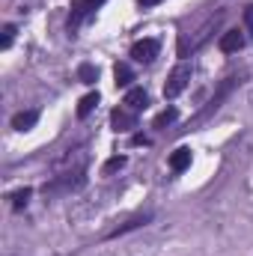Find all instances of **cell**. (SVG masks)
Listing matches in <instances>:
<instances>
[{"mask_svg":"<svg viewBox=\"0 0 253 256\" xmlns=\"http://www.w3.org/2000/svg\"><path fill=\"white\" fill-rule=\"evenodd\" d=\"M120 167H126V155H116V158H110V161L104 164V173H114V170H120Z\"/></svg>","mask_w":253,"mask_h":256,"instance_id":"17","label":"cell"},{"mask_svg":"<svg viewBox=\"0 0 253 256\" xmlns=\"http://www.w3.org/2000/svg\"><path fill=\"white\" fill-rule=\"evenodd\" d=\"M137 3H140L143 9H149V6H155V3H161V0H137Z\"/></svg>","mask_w":253,"mask_h":256,"instance_id":"19","label":"cell"},{"mask_svg":"<svg viewBox=\"0 0 253 256\" xmlns=\"http://www.w3.org/2000/svg\"><path fill=\"white\" fill-rule=\"evenodd\" d=\"M244 24H248V33L253 36V3L244 9Z\"/></svg>","mask_w":253,"mask_h":256,"instance_id":"18","label":"cell"},{"mask_svg":"<svg viewBox=\"0 0 253 256\" xmlns=\"http://www.w3.org/2000/svg\"><path fill=\"white\" fill-rule=\"evenodd\" d=\"M122 104H126L128 110L140 114V110H143V108L149 104V96H146V92H143L140 86H134V90H128V92H126V102H122Z\"/></svg>","mask_w":253,"mask_h":256,"instance_id":"8","label":"cell"},{"mask_svg":"<svg viewBox=\"0 0 253 256\" xmlns=\"http://www.w3.org/2000/svg\"><path fill=\"white\" fill-rule=\"evenodd\" d=\"M12 39H15V24H6V27H3V39H0V48L6 51V48L12 45Z\"/></svg>","mask_w":253,"mask_h":256,"instance_id":"16","label":"cell"},{"mask_svg":"<svg viewBox=\"0 0 253 256\" xmlns=\"http://www.w3.org/2000/svg\"><path fill=\"white\" fill-rule=\"evenodd\" d=\"M27 200H30V188L12 194V206H15V208H24V206H27Z\"/></svg>","mask_w":253,"mask_h":256,"instance_id":"15","label":"cell"},{"mask_svg":"<svg viewBox=\"0 0 253 256\" xmlns=\"http://www.w3.org/2000/svg\"><path fill=\"white\" fill-rule=\"evenodd\" d=\"M176 108H167V110H161L158 116H155V128H164V126H170V122H176Z\"/></svg>","mask_w":253,"mask_h":256,"instance_id":"13","label":"cell"},{"mask_svg":"<svg viewBox=\"0 0 253 256\" xmlns=\"http://www.w3.org/2000/svg\"><path fill=\"white\" fill-rule=\"evenodd\" d=\"M158 39H140V42H134L131 45V57L137 60V63H152L155 57H158Z\"/></svg>","mask_w":253,"mask_h":256,"instance_id":"3","label":"cell"},{"mask_svg":"<svg viewBox=\"0 0 253 256\" xmlns=\"http://www.w3.org/2000/svg\"><path fill=\"white\" fill-rule=\"evenodd\" d=\"M190 74H194V68L190 63H179L170 74H167V84H164V98H176V96H182L185 90H188L190 84Z\"/></svg>","mask_w":253,"mask_h":256,"instance_id":"1","label":"cell"},{"mask_svg":"<svg viewBox=\"0 0 253 256\" xmlns=\"http://www.w3.org/2000/svg\"><path fill=\"white\" fill-rule=\"evenodd\" d=\"M78 78H80L84 84H96V78H98V72H96V66L84 63L80 68H78Z\"/></svg>","mask_w":253,"mask_h":256,"instance_id":"14","label":"cell"},{"mask_svg":"<svg viewBox=\"0 0 253 256\" xmlns=\"http://www.w3.org/2000/svg\"><path fill=\"white\" fill-rule=\"evenodd\" d=\"M232 86H236V78H226V80H224V84H220V90H218V92H214V96H212V102H208V104H206V110H202V114H200V120H196V122H202V120H206V116H212V114H214V110H218V108H220V102H224V98H226V96H230V90H232Z\"/></svg>","mask_w":253,"mask_h":256,"instance_id":"4","label":"cell"},{"mask_svg":"<svg viewBox=\"0 0 253 256\" xmlns=\"http://www.w3.org/2000/svg\"><path fill=\"white\" fill-rule=\"evenodd\" d=\"M98 104V92H90V96H84L80 98V104H78V116L84 120V116H90V110Z\"/></svg>","mask_w":253,"mask_h":256,"instance_id":"12","label":"cell"},{"mask_svg":"<svg viewBox=\"0 0 253 256\" xmlns=\"http://www.w3.org/2000/svg\"><path fill=\"white\" fill-rule=\"evenodd\" d=\"M188 167H190V149L182 146V149H176V152L170 155V170H173V173H182V170H188Z\"/></svg>","mask_w":253,"mask_h":256,"instance_id":"10","label":"cell"},{"mask_svg":"<svg viewBox=\"0 0 253 256\" xmlns=\"http://www.w3.org/2000/svg\"><path fill=\"white\" fill-rule=\"evenodd\" d=\"M104 0H72V15H68V33H74L86 15H92Z\"/></svg>","mask_w":253,"mask_h":256,"instance_id":"2","label":"cell"},{"mask_svg":"<svg viewBox=\"0 0 253 256\" xmlns=\"http://www.w3.org/2000/svg\"><path fill=\"white\" fill-rule=\"evenodd\" d=\"M149 220H152V212L134 214V218H128L126 224H120L116 230H110V232H108V238H120V236H126V232H131V230H140V226H146Z\"/></svg>","mask_w":253,"mask_h":256,"instance_id":"6","label":"cell"},{"mask_svg":"<svg viewBox=\"0 0 253 256\" xmlns=\"http://www.w3.org/2000/svg\"><path fill=\"white\" fill-rule=\"evenodd\" d=\"M218 45H220V51H224V54H238V51L244 48V36H242L238 30H226V33L220 36V42H218Z\"/></svg>","mask_w":253,"mask_h":256,"instance_id":"7","label":"cell"},{"mask_svg":"<svg viewBox=\"0 0 253 256\" xmlns=\"http://www.w3.org/2000/svg\"><path fill=\"white\" fill-rule=\"evenodd\" d=\"M36 120H39V110H21V114L12 116V128L15 131H30L36 126Z\"/></svg>","mask_w":253,"mask_h":256,"instance_id":"9","label":"cell"},{"mask_svg":"<svg viewBox=\"0 0 253 256\" xmlns=\"http://www.w3.org/2000/svg\"><path fill=\"white\" fill-rule=\"evenodd\" d=\"M114 74H116V86H128V84L134 80V72H131V66L128 63H116Z\"/></svg>","mask_w":253,"mask_h":256,"instance_id":"11","label":"cell"},{"mask_svg":"<svg viewBox=\"0 0 253 256\" xmlns=\"http://www.w3.org/2000/svg\"><path fill=\"white\" fill-rule=\"evenodd\" d=\"M110 126L116 128V131H131V128H137V114L128 110L126 104H122V108H116L110 114Z\"/></svg>","mask_w":253,"mask_h":256,"instance_id":"5","label":"cell"}]
</instances>
